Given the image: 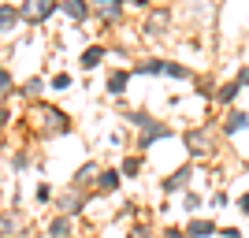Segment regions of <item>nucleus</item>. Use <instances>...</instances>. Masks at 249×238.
<instances>
[{"mask_svg": "<svg viewBox=\"0 0 249 238\" xmlns=\"http://www.w3.org/2000/svg\"><path fill=\"white\" fill-rule=\"evenodd\" d=\"M246 238H249V227H246Z\"/></svg>", "mask_w": 249, "mask_h": 238, "instance_id": "35", "label": "nucleus"}, {"mask_svg": "<svg viewBox=\"0 0 249 238\" xmlns=\"http://www.w3.org/2000/svg\"><path fill=\"white\" fill-rule=\"evenodd\" d=\"M34 115L41 119L45 138H52V134H67V130H71V123H67V115H63L60 108H37Z\"/></svg>", "mask_w": 249, "mask_h": 238, "instance_id": "3", "label": "nucleus"}, {"mask_svg": "<svg viewBox=\"0 0 249 238\" xmlns=\"http://www.w3.org/2000/svg\"><path fill=\"white\" fill-rule=\"evenodd\" d=\"M201 205H205V197L194 194V190H186V197H182V212H186V216H197Z\"/></svg>", "mask_w": 249, "mask_h": 238, "instance_id": "20", "label": "nucleus"}, {"mask_svg": "<svg viewBox=\"0 0 249 238\" xmlns=\"http://www.w3.org/2000/svg\"><path fill=\"white\" fill-rule=\"evenodd\" d=\"M37 201L49 205V201H52V186H45V183H41V186H37Z\"/></svg>", "mask_w": 249, "mask_h": 238, "instance_id": "29", "label": "nucleus"}, {"mask_svg": "<svg viewBox=\"0 0 249 238\" xmlns=\"http://www.w3.org/2000/svg\"><path fill=\"white\" fill-rule=\"evenodd\" d=\"M123 186V171L119 167H101V179H97V194H115Z\"/></svg>", "mask_w": 249, "mask_h": 238, "instance_id": "13", "label": "nucleus"}, {"mask_svg": "<svg viewBox=\"0 0 249 238\" xmlns=\"http://www.w3.org/2000/svg\"><path fill=\"white\" fill-rule=\"evenodd\" d=\"M15 22H19V8H15V4H4V8H0V34H11Z\"/></svg>", "mask_w": 249, "mask_h": 238, "instance_id": "18", "label": "nucleus"}, {"mask_svg": "<svg viewBox=\"0 0 249 238\" xmlns=\"http://www.w3.org/2000/svg\"><path fill=\"white\" fill-rule=\"evenodd\" d=\"M219 238H246L242 227H219Z\"/></svg>", "mask_w": 249, "mask_h": 238, "instance_id": "28", "label": "nucleus"}, {"mask_svg": "<svg viewBox=\"0 0 249 238\" xmlns=\"http://www.w3.org/2000/svg\"><path fill=\"white\" fill-rule=\"evenodd\" d=\"M234 82H238L242 90H246V86H249V63H246V67H242V71H238V78H234Z\"/></svg>", "mask_w": 249, "mask_h": 238, "instance_id": "32", "label": "nucleus"}, {"mask_svg": "<svg viewBox=\"0 0 249 238\" xmlns=\"http://www.w3.org/2000/svg\"><path fill=\"white\" fill-rule=\"evenodd\" d=\"M41 238H45V235H41Z\"/></svg>", "mask_w": 249, "mask_h": 238, "instance_id": "36", "label": "nucleus"}, {"mask_svg": "<svg viewBox=\"0 0 249 238\" xmlns=\"http://www.w3.org/2000/svg\"><path fill=\"white\" fill-rule=\"evenodd\" d=\"M71 82H74L71 74H56V78H52V90H60V93H63V90H71Z\"/></svg>", "mask_w": 249, "mask_h": 238, "instance_id": "25", "label": "nucleus"}, {"mask_svg": "<svg viewBox=\"0 0 249 238\" xmlns=\"http://www.w3.org/2000/svg\"><path fill=\"white\" fill-rule=\"evenodd\" d=\"M0 235H4V238L15 235V216H11V212H4V216H0Z\"/></svg>", "mask_w": 249, "mask_h": 238, "instance_id": "23", "label": "nucleus"}, {"mask_svg": "<svg viewBox=\"0 0 249 238\" xmlns=\"http://www.w3.org/2000/svg\"><path fill=\"white\" fill-rule=\"evenodd\" d=\"M190 179H194V164H182V167H175L171 175L160 183V190H164V197H171V194H182V190L190 186Z\"/></svg>", "mask_w": 249, "mask_h": 238, "instance_id": "7", "label": "nucleus"}, {"mask_svg": "<svg viewBox=\"0 0 249 238\" xmlns=\"http://www.w3.org/2000/svg\"><path fill=\"white\" fill-rule=\"evenodd\" d=\"M41 86H45V78H30V82L22 86V93H26V97H37V93H41Z\"/></svg>", "mask_w": 249, "mask_h": 238, "instance_id": "24", "label": "nucleus"}, {"mask_svg": "<svg viewBox=\"0 0 249 238\" xmlns=\"http://www.w3.org/2000/svg\"><path fill=\"white\" fill-rule=\"evenodd\" d=\"M126 238H149V227H145V223H138V227H130Z\"/></svg>", "mask_w": 249, "mask_h": 238, "instance_id": "31", "label": "nucleus"}, {"mask_svg": "<svg viewBox=\"0 0 249 238\" xmlns=\"http://www.w3.org/2000/svg\"><path fill=\"white\" fill-rule=\"evenodd\" d=\"M160 238H186V231H182V227H164Z\"/></svg>", "mask_w": 249, "mask_h": 238, "instance_id": "30", "label": "nucleus"}, {"mask_svg": "<svg viewBox=\"0 0 249 238\" xmlns=\"http://www.w3.org/2000/svg\"><path fill=\"white\" fill-rule=\"evenodd\" d=\"M208 205L212 208H227V190H216V194L208 197Z\"/></svg>", "mask_w": 249, "mask_h": 238, "instance_id": "26", "label": "nucleus"}, {"mask_svg": "<svg viewBox=\"0 0 249 238\" xmlns=\"http://www.w3.org/2000/svg\"><path fill=\"white\" fill-rule=\"evenodd\" d=\"M182 231H186V238H212V235H219L216 220H205V216H190Z\"/></svg>", "mask_w": 249, "mask_h": 238, "instance_id": "12", "label": "nucleus"}, {"mask_svg": "<svg viewBox=\"0 0 249 238\" xmlns=\"http://www.w3.org/2000/svg\"><path fill=\"white\" fill-rule=\"evenodd\" d=\"M119 171H123V179H138V175H142V153H138V156H126L123 164H119Z\"/></svg>", "mask_w": 249, "mask_h": 238, "instance_id": "21", "label": "nucleus"}, {"mask_svg": "<svg viewBox=\"0 0 249 238\" xmlns=\"http://www.w3.org/2000/svg\"><path fill=\"white\" fill-rule=\"evenodd\" d=\"M56 208H60V216H78V212L86 208V194L71 186L67 194H60V197H56Z\"/></svg>", "mask_w": 249, "mask_h": 238, "instance_id": "10", "label": "nucleus"}, {"mask_svg": "<svg viewBox=\"0 0 249 238\" xmlns=\"http://www.w3.org/2000/svg\"><path fill=\"white\" fill-rule=\"evenodd\" d=\"M238 212H242V216H249V194L238 197Z\"/></svg>", "mask_w": 249, "mask_h": 238, "instance_id": "33", "label": "nucleus"}, {"mask_svg": "<svg viewBox=\"0 0 249 238\" xmlns=\"http://www.w3.org/2000/svg\"><path fill=\"white\" fill-rule=\"evenodd\" d=\"M238 93H242L238 82H219L216 90H212V101H216V104H234V101H238Z\"/></svg>", "mask_w": 249, "mask_h": 238, "instance_id": "17", "label": "nucleus"}, {"mask_svg": "<svg viewBox=\"0 0 249 238\" xmlns=\"http://www.w3.org/2000/svg\"><path fill=\"white\" fill-rule=\"evenodd\" d=\"M89 11H97L101 22H119L123 19V0H89Z\"/></svg>", "mask_w": 249, "mask_h": 238, "instance_id": "8", "label": "nucleus"}, {"mask_svg": "<svg viewBox=\"0 0 249 238\" xmlns=\"http://www.w3.org/2000/svg\"><path fill=\"white\" fill-rule=\"evenodd\" d=\"M164 138H171V127H167V123H160V119H153V123H149L145 130L138 134L134 149H138V153H149V149H153L156 142H164Z\"/></svg>", "mask_w": 249, "mask_h": 238, "instance_id": "4", "label": "nucleus"}, {"mask_svg": "<svg viewBox=\"0 0 249 238\" xmlns=\"http://www.w3.org/2000/svg\"><path fill=\"white\" fill-rule=\"evenodd\" d=\"M249 127V112H242V108H231L223 119H219V130H223V138H234V134H242Z\"/></svg>", "mask_w": 249, "mask_h": 238, "instance_id": "11", "label": "nucleus"}, {"mask_svg": "<svg viewBox=\"0 0 249 238\" xmlns=\"http://www.w3.org/2000/svg\"><path fill=\"white\" fill-rule=\"evenodd\" d=\"M126 123H130V127H138V130H145V127L153 123V115H149L145 108H138V112H126Z\"/></svg>", "mask_w": 249, "mask_h": 238, "instance_id": "22", "label": "nucleus"}, {"mask_svg": "<svg viewBox=\"0 0 249 238\" xmlns=\"http://www.w3.org/2000/svg\"><path fill=\"white\" fill-rule=\"evenodd\" d=\"M171 30V11L167 8H149V19H145V37H167Z\"/></svg>", "mask_w": 249, "mask_h": 238, "instance_id": "5", "label": "nucleus"}, {"mask_svg": "<svg viewBox=\"0 0 249 238\" xmlns=\"http://www.w3.org/2000/svg\"><path fill=\"white\" fill-rule=\"evenodd\" d=\"M60 11L71 22H86L89 19V0H60Z\"/></svg>", "mask_w": 249, "mask_h": 238, "instance_id": "14", "label": "nucleus"}, {"mask_svg": "<svg viewBox=\"0 0 249 238\" xmlns=\"http://www.w3.org/2000/svg\"><path fill=\"white\" fill-rule=\"evenodd\" d=\"M52 11H60V0H22L19 4V19H26L30 26H41Z\"/></svg>", "mask_w": 249, "mask_h": 238, "instance_id": "2", "label": "nucleus"}, {"mask_svg": "<svg viewBox=\"0 0 249 238\" xmlns=\"http://www.w3.org/2000/svg\"><path fill=\"white\" fill-rule=\"evenodd\" d=\"M97 179H101V164H97V160H86V164L74 171L71 186L82 190V194H89V190H97Z\"/></svg>", "mask_w": 249, "mask_h": 238, "instance_id": "6", "label": "nucleus"}, {"mask_svg": "<svg viewBox=\"0 0 249 238\" xmlns=\"http://www.w3.org/2000/svg\"><path fill=\"white\" fill-rule=\"evenodd\" d=\"M182 142H186L190 156H197V160H208V156H216V130L212 127H194V130H186L182 134Z\"/></svg>", "mask_w": 249, "mask_h": 238, "instance_id": "1", "label": "nucleus"}, {"mask_svg": "<svg viewBox=\"0 0 249 238\" xmlns=\"http://www.w3.org/2000/svg\"><path fill=\"white\" fill-rule=\"evenodd\" d=\"M8 90H11V71H8V67H0V97L8 93Z\"/></svg>", "mask_w": 249, "mask_h": 238, "instance_id": "27", "label": "nucleus"}, {"mask_svg": "<svg viewBox=\"0 0 249 238\" xmlns=\"http://www.w3.org/2000/svg\"><path fill=\"white\" fill-rule=\"evenodd\" d=\"M164 74L167 78H178V82H190V78H194V71H190L186 63H175V60H164Z\"/></svg>", "mask_w": 249, "mask_h": 238, "instance_id": "19", "label": "nucleus"}, {"mask_svg": "<svg viewBox=\"0 0 249 238\" xmlns=\"http://www.w3.org/2000/svg\"><path fill=\"white\" fill-rule=\"evenodd\" d=\"M104 56H108V49H104V45H89V49L78 56V67H82V71H97Z\"/></svg>", "mask_w": 249, "mask_h": 238, "instance_id": "16", "label": "nucleus"}, {"mask_svg": "<svg viewBox=\"0 0 249 238\" xmlns=\"http://www.w3.org/2000/svg\"><path fill=\"white\" fill-rule=\"evenodd\" d=\"M130 78H134V74L126 71V67H115V71H108V74H104V93H108V97H123V93H126V86H130Z\"/></svg>", "mask_w": 249, "mask_h": 238, "instance_id": "9", "label": "nucleus"}, {"mask_svg": "<svg viewBox=\"0 0 249 238\" xmlns=\"http://www.w3.org/2000/svg\"><path fill=\"white\" fill-rule=\"evenodd\" d=\"M123 8H149V0H123Z\"/></svg>", "mask_w": 249, "mask_h": 238, "instance_id": "34", "label": "nucleus"}, {"mask_svg": "<svg viewBox=\"0 0 249 238\" xmlns=\"http://www.w3.org/2000/svg\"><path fill=\"white\" fill-rule=\"evenodd\" d=\"M71 235H74L71 216H52L49 227H45V238H71Z\"/></svg>", "mask_w": 249, "mask_h": 238, "instance_id": "15", "label": "nucleus"}]
</instances>
